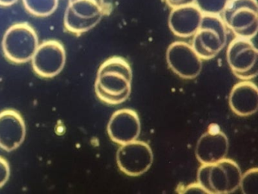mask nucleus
<instances>
[{"instance_id":"423d86ee","label":"nucleus","mask_w":258,"mask_h":194,"mask_svg":"<svg viewBox=\"0 0 258 194\" xmlns=\"http://www.w3.org/2000/svg\"><path fill=\"white\" fill-rule=\"evenodd\" d=\"M222 20L236 37L250 39L258 30L256 0H229L222 12Z\"/></svg>"},{"instance_id":"412c9836","label":"nucleus","mask_w":258,"mask_h":194,"mask_svg":"<svg viewBox=\"0 0 258 194\" xmlns=\"http://www.w3.org/2000/svg\"><path fill=\"white\" fill-rule=\"evenodd\" d=\"M183 189L184 190L182 191L183 192H202V193H206L205 189H203V187L201 186L200 183L198 181L196 183H190V184L187 185Z\"/></svg>"},{"instance_id":"f257e3e1","label":"nucleus","mask_w":258,"mask_h":194,"mask_svg":"<svg viewBox=\"0 0 258 194\" xmlns=\"http://www.w3.org/2000/svg\"><path fill=\"white\" fill-rule=\"evenodd\" d=\"M133 71L129 62L120 56H113L99 67L95 82L98 98L108 105L121 104L131 93Z\"/></svg>"},{"instance_id":"7ed1b4c3","label":"nucleus","mask_w":258,"mask_h":194,"mask_svg":"<svg viewBox=\"0 0 258 194\" xmlns=\"http://www.w3.org/2000/svg\"><path fill=\"white\" fill-rule=\"evenodd\" d=\"M111 11V6L105 0H69L64 16V29L81 36L96 27Z\"/></svg>"},{"instance_id":"4be33fe9","label":"nucleus","mask_w":258,"mask_h":194,"mask_svg":"<svg viewBox=\"0 0 258 194\" xmlns=\"http://www.w3.org/2000/svg\"><path fill=\"white\" fill-rule=\"evenodd\" d=\"M17 2L18 0H0V6L8 7V6H13Z\"/></svg>"},{"instance_id":"dca6fc26","label":"nucleus","mask_w":258,"mask_h":194,"mask_svg":"<svg viewBox=\"0 0 258 194\" xmlns=\"http://www.w3.org/2000/svg\"><path fill=\"white\" fill-rule=\"evenodd\" d=\"M25 9L31 15L45 18L53 14L58 6V0H22Z\"/></svg>"},{"instance_id":"9d476101","label":"nucleus","mask_w":258,"mask_h":194,"mask_svg":"<svg viewBox=\"0 0 258 194\" xmlns=\"http://www.w3.org/2000/svg\"><path fill=\"white\" fill-rule=\"evenodd\" d=\"M166 59L170 69L183 79H195L202 70V59L192 45L183 41L172 42L167 48Z\"/></svg>"},{"instance_id":"f03ea898","label":"nucleus","mask_w":258,"mask_h":194,"mask_svg":"<svg viewBox=\"0 0 258 194\" xmlns=\"http://www.w3.org/2000/svg\"><path fill=\"white\" fill-rule=\"evenodd\" d=\"M241 168L232 159L224 158L211 164H202L197 180L206 193L228 194L239 188Z\"/></svg>"},{"instance_id":"a211bd4d","label":"nucleus","mask_w":258,"mask_h":194,"mask_svg":"<svg viewBox=\"0 0 258 194\" xmlns=\"http://www.w3.org/2000/svg\"><path fill=\"white\" fill-rule=\"evenodd\" d=\"M229 0H195V4L203 15H220Z\"/></svg>"},{"instance_id":"2eb2a0df","label":"nucleus","mask_w":258,"mask_h":194,"mask_svg":"<svg viewBox=\"0 0 258 194\" xmlns=\"http://www.w3.org/2000/svg\"><path fill=\"white\" fill-rule=\"evenodd\" d=\"M229 104L233 113L240 117L253 115L258 109V88L250 80H243L234 85L229 96Z\"/></svg>"},{"instance_id":"f3484780","label":"nucleus","mask_w":258,"mask_h":194,"mask_svg":"<svg viewBox=\"0 0 258 194\" xmlns=\"http://www.w3.org/2000/svg\"><path fill=\"white\" fill-rule=\"evenodd\" d=\"M239 187L244 194L258 193V168L247 170L241 174Z\"/></svg>"},{"instance_id":"1a4fd4ad","label":"nucleus","mask_w":258,"mask_h":194,"mask_svg":"<svg viewBox=\"0 0 258 194\" xmlns=\"http://www.w3.org/2000/svg\"><path fill=\"white\" fill-rule=\"evenodd\" d=\"M31 61L37 75L42 78H52L59 74L66 65V48L60 41H43L39 44Z\"/></svg>"},{"instance_id":"ddd939ff","label":"nucleus","mask_w":258,"mask_h":194,"mask_svg":"<svg viewBox=\"0 0 258 194\" xmlns=\"http://www.w3.org/2000/svg\"><path fill=\"white\" fill-rule=\"evenodd\" d=\"M26 136V125L20 113L15 109L0 112V148L12 152L19 148Z\"/></svg>"},{"instance_id":"39448f33","label":"nucleus","mask_w":258,"mask_h":194,"mask_svg":"<svg viewBox=\"0 0 258 194\" xmlns=\"http://www.w3.org/2000/svg\"><path fill=\"white\" fill-rule=\"evenodd\" d=\"M227 42L226 27L220 15H204L196 33L193 35V48L202 60L217 56Z\"/></svg>"},{"instance_id":"6e6552de","label":"nucleus","mask_w":258,"mask_h":194,"mask_svg":"<svg viewBox=\"0 0 258 194\" xmlns=\"http://www.w3.org/2000/svg\"><path fill=\"white\" fill-rule=\"evenodd\" d=\"M116 157L120 171L131 177H138L146 173L154 161L153 152L149 144L137 139L120 145Z\"/></svg>"},{"instance_id":"9b49d317","label":"nucleus","mask_w":258,"mask_h":194,"mask_svg":"<svg viewBox=\"0 0 258 194\" xmlns=\"http://www.w3.org/2000/svg\"><path fill=\"white\" fill-rule=\"evenodd\" d=\"M229 139L217 124H211L201 136L196 148V156L201 164H211L226 157Z\"/></svg>"},{"instance_id":"6ab92c4d","label":"nucleus","mask_w":258,"mask_h":194,"mask_svg":"<svg viewBox=\"0 0 258 194\" xmlns=\"http://www.w3.org/2000/svg\"><path fill=\"white\" fill-rule=\"evenodd\" d=\"M10 176V164L4 156H0V188L3 187L7 183Z\"/></svg>"},{"instance_id":"0eeeda50","label":"nucleus","mask_w":258,"mask_h":194,"mask_svg":"<svg viewBox=\"0 0 258 194\" xmlns=\"http://www.w3.org/2000/svg\"><path fill=\"white\" fill-rule=\"evenodd\" d=\"M228 65L235 77L250 80L258 74V51L251 39L235 37L226 51Z\"/></svg>"},{"instance_id":"aec40b11","label":"nucleus","mask_w":258,"mask_h":194,"mask_svg":"<svg viewBox=\"0 0 258 194\" xmlns=\"http://www.w3.org/2000/svg\"><path fill=\"white\" fill-rule=\"evenodd\" d=\"M164 1L172 9L187 6V5L195 4V0H164Z\"/></svg>"},{"instance_id":"f8f14e48","label":"nucleus","mask_w":258,"mask_h":194,"mask_svg":"<svg viewBox=\"0 0 258 194\" xmlns=\"http://www.w3.org/2000/svg\"><path fill=\"white\" fill-rule=\"evenodd\" d=\"M107 130L110 139L119 145L136 140L141 132L138 113L131 109L116 111L108 121Z\"/></svg>"},{"instance_id":"4468645a","label":"nucleus","mask_w":258,"mask_h":194,"mask_svg":"<svg viewBox=\"0 0 258 194\" xmlns=\"http://www.w3.org/2000/svg\"><path fill=\"white\" fill-rule=\"evenodd\" d=\"M203 15L196 4L174 8L169 15V27L176 36H193L200 26Z\"/></svg>"},{"instance_id":"20e7f679","label":"nucleus","mask_w":258,"mask_h":194,"mask_svg":"<svg viewBox=\"0 0 258 194\" xmlns=\"http://www.w3.org/2000/svg\"><path fill=\"white\" fill-rule=\"evenodd\" d=\"M38 45L37 32L27 22L13 24L7 29L3 38L4 56L15 64H24L31 61Z\"/></svg>"}]
</instances>
